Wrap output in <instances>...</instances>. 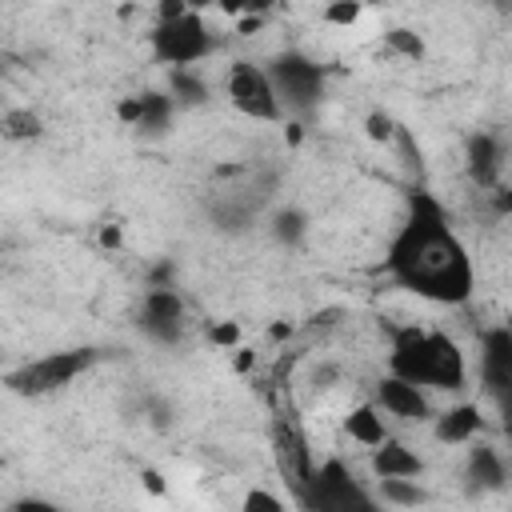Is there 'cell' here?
<instances>
[{"instance_id":"ffe728a7","label":"cell","mask_w":512,"mask_h":512,"mask_svg":"<svg viewBox=\"0 0 512 512\" xmlns=\"http://www.w3.org/2000/svg\"><path fill=\"white\" fill-rule=\"evenodd\" d=\"M268 232H272L276 244L296 248V244L308 236V216H304L296 204H280V208H272V216H268Z\"/></svg>"},{"instance_id":"8992f818","label":"cell","mask_w":512,"mask_h":512,"mask_svg":"<svg viewBox=\"0 0 512 512\" xmlns=\"http://www.w3.org/2000/svg\"><path fill=\"white\" fill-rule=\"evenodd\" d=\"M264 72H268V80H272V92H276V104H280L284 120H288V116H300V120H304V116H312V112L320 108L328 72H324V64H316L308 52L284 48V52H276V56L264 64Z\"/></svg>"},{"instance_id":"484cf974","label":"cell","mask_w":512,"mask_h":512,"mask_svg":"<svg viewBox=\"0 0 512 512\" xmlns=\"http://www.w3.org/2000/svg\"><path fill=\"white\" fill-rule=\"evenodd\" d=\"M204 340H208L212 348L232 352V348L240 344V324H236V320H212V324L204 328Z\"/></svg>"},{"instance_id":"d6a6232c","label":"cell","mask_w":512,"mask_h":512,"mask_svg":"<svg viewBox=\"0 0 512 512\" xmlns=\"http://www.w3.org/2000/svg\"><path fill=\"white\" fill-rule=\"evenodd\" d=\"M144 484H148V492H164V480L156 472H144Z\"/></svg>"},{"instance_id":"4dcf8cb0","label":"cell","mask_w":512,"mask_h":512,"mask_svg":"<svg viewBox=\"0 0 512 512\" xmlns=\"http://www.w3.org/2000/svg\"><path fill=\"white\" fill-rule=\"evenodd\" d=\"M260 24H264V20H260V16H244V20H240V24H236V32H244V36H248V32H256V28H260Z\"/></svg>"},{"instance_id":"ba28073f","label":"cell","mask_w":512,"mask_h":512,"mask_svg":"<svg viewBox=\"0 0 512 512\" xmlns=\"http://www.w3.org/2000/svg\"><path fill=\"white\" fill-rule=\"evenodd\" d=\"M224 96L248 120H260V124H280L284 120L264 64H256L248 56H240V60L228 64V72H224Z\"/></svg>"},{"instance_id":"ac0fdd59","label":"cell","mask_w":512,"mask_h":512,"mask_svg":"<svg viewBox=\"0 0 512 512\" xmlns=\"http://www.w3.org/2000/svg\"><path fill=\"white\" fill-rule=\"evenodd\" d=\"M172 116H176V100L160 88H148L140 92V120H136V132L144 136H164L172 128Z\"/></svg>"},{"instance_id":"e0dca14e","label":"cell","mask_w":512,"mask_h":512,"mask_svg":"<svg viewBox=\"0 0 512 512\" xmlns=\"http://www.w3.org/2000/svg\"><path fill=\"white\" fill-rule=\"evenodd\" d=\"M344 432H348L356 444H364V448H376V444H384V440L392 436L384 412H380L372 400L348 408V416H344Z\"/></svg>"},{"instance_id":"44dd1931","label":"cell","mask_w":512,"mask_h":512,"mask_svg":"<svg viewBox=\"0 0 512 512\" xmlns=\"http://www.w3.org/2000/svg\"><path fill=\"white\" fill-rule=\"evenodd\" d=\"M40 136H44L40 112H32V108H8V112H0V140L28 144V140H40Z\"/></svg>"},{"instance_id":"603a6c76","label":"cell","mask_w":512,"mask_h":512,"mask_svg":"<svg viewBox=\"0 0 512 512\" xmlns=\"http://www.w3.org/2000/svg\"><path fill=\"white\" fill-rule=\"evenodd\" d=\"M384 52L416 64V60H424V40H420V32H412V28H388V32H384Z\"/></svg>"},{"instance_id":"30bf717a","label":"cell","mask_w":512,"mask_h":512,"mask_svg":"<svg viewBox=\"0 0 512 512\" xmlns=\"http://www.w3.org/2000/svg\"><path fill=\"white\" fill-rule=\"evenodd\" d=\"M272 460H276L280 480H284L288 492L296 496V492L308 484L312 468H316L312 448H308V436H304V428H300L296 416H284V412H280V416L272 420Z\"/></svg>"},{"instance_id":"5b68a950","label":"cell","mask_w":512,"mask_h":512,"mask_svg":"<svg viewBox=\"0 0 512 512\" xmlns=\"http://www.w3.org/2000/svg\"><path fill=\"white\" fill-rule=\"evenodd\" d=\"M296 504L300 512H388L340 456H328L312 468L308 484L296 492Z\"/></svg>"},{"instance_id":"83f0119b","label":"cell","mask_w":512,"mask_h":512,"mask_svg":"<svg viewBox=\"0 0 512 512\" xmlns=\"http://www.w3.org/2000/svg\"><path fill=\"white\" fill-rule=\"evenodd\" d=\"M4 512H64L56 500H44V496H20L12 504H4Z\"/></svg>"},{"instance_id":"7a4b0ae2","label":"cell","mask_w":512,"mask_h":512,"mask_svg":"<svg viewBox=\"0 0 512 512\" xmlns=\"http://www.w3.org/2000/svg\"><path fill=\"white\" fill-rule=\"evenodd\" d=\"M388 332V376H400L424 392H464L468 356L464 348L424 324H384Z\"/></svg>"},{"instance_id":"7402d4cb","label":"cell","mask_w":512,"mask_h":512,"mask_svg":"<svg viewBox=\"0 0 512 512\" xmlns=\"http://www.w3.org/2000/svg\"><path fill=\"white\" fill-rule=\"evenodd\" d=\"M376 500L384 508H420L428 492L420 480H376Z\"/></svg>"},{"instance_id":"4316f807","label":"cell","mask_w":512,"mask_h":512,"mask_svg":"<svg viewBox=\"0 0 512 512\" xmlns=\"http://www.w3.org/2000/svg\"><path fill=\"white\" fill-rule=\"evenodd\" d=\"M360 12H364V8H360L356 0H336V4H328V8L320 12V20L332 24V28H352V24L360 20Z\"/></svg>"},{"instance_id":"6da1fadb","label":"cell","mask_w":512,"mask_h":512,"mask_svg":"<svg viewBox=\"0 0 512 512\" xmlns=\"http://www.w3.org/2000/svg\"><path fill=\"white\" fill-rule=\"evenodd\" d=\"M384 272L396 288L444 308H460L476 292L468 244L452 228L448 208L424 188H412L404 200V220L388 240Z\"/></svg>"},{"instance_id":"2e32d148","label":"cell","mask_w":512,"mask_h":512,"mask_svg":"<svg viewBox=\"0 0 512 512\" xmlns=\"http://www.w3.org/2000/svg\"><path fill=\"white\" fill-rule=\"evenodd\" d=\"M428 424H432V436L440 444H472L484 432V412L476 400H460V404L436 412Z\"/></svg>"},{"instance_id":"d4e9b609","label":"cell","mask_w":512,"mask_h":512,"mask_svg":"<svg viewBox=\"0 0 512 512\" xmlns=\"http://www.w3.org/2000/svg\"><path fill=\"white\" fill-rule=\"evenodd\" d=\"M396 128H400V124H396L384 108H372V112L364 116V132H368V140H376V144H392Z\"/></svg>"},{"instance_id":"cb8c5ba5","label":"cell","mask_w":512,"mask_h":512,"mask_svg":"<svg viewBox=\"0 0 512 512\" xmlns=\"http://www.w3.org/2000/svg\"><path fill=\"white\" fill-rule=\"evenodd\" d=\"M240 512H288V504L272 488H248L240 500Z\"/></svg>"},{"instance_id":"3957f363","label":"cell","mask_w":512,"mask_h":512,"mask_svg":"<svg viewBox=\"0 0 512 512\" xmlns=\"http://www.w3.org/2000/svg\"><path fill=\"white\" fill-rule=\"evenodd\" d=\"M148 44H152V56L168 64V72H176V68H196L200 60H208L220 48V32L204 20V12L172 0L156 8Z\"/></svg>"},{"instance_id":"9c48e42d","label":"cell","mask_w":512,"mask_h":512,"mask_svg":"<svg viewBox=\"0 0 512 512\" xmlns=\"http://www.w3.org/2000/svg\"><path fill=\"white\" fill-rule=\"evenodd\" d=\"M136 328L152 340V344H180L188 332V304L176 288H148L140 308H136Z\"/></svg>"},{"instance_id":"4fadbf2b","label":"cell","mask_w":512,"mask_h":512,"mask_svg":"<svg viewBox=\"0 0 512 512\" xmlns=\"http://www.w3.org/2000/svg\"><path fill=\"white\" fill-rule=\"evenodd\" d=\"M504 160H508V144L496 132H472L464 144V176L476 192H492L496 184H504Z\"/></svg>"},{"instance_id":"9a60e30c","label":"cell","mask_w":512,"mask_h":512,"mask_svg":"<svg viewBox=\"0 0 512 512\" xmlns=\"http://www.w3.org/2000/svg\"><path fill=\"white\" fill-rule=\"evenodd\" d=\"M368 452H372L368 468H372L376 480H420L424 476V456L416 448H408L404 440H396V436H388L384 444H376Z\"/></svg>"},{"instance_id":"d6986e66","label":"cell","mask_w":512,"mask_h":512,"mask_svg":"<svg viewBox=\"0 0 512 512\" xmlns=\"http://www.w3.org/2000/svg\"><path fill=\"white\" fill-rule=\"evenodd\" d=\"M172 100H176V108L184 104V108H204L208 100H212V88H208V80L196 72V68H176V72H168V88H164Z\"/></svg>"},{"instance_id":"f546056e","label":"cell","mask_w":512,"mask_h":512,"mask_svg":"<svg viewBox=\"0 0 512 512\" xmlns=\"http://www.w3.org/2000/svg\"><path fill=\"white\" fill-rule=\"evenodd\" d=\"M252 364H256V352L244 348V344H236V348H232V368H236V372H248Z\"/></svg>"},{"instance_id":"1f68e13d","label":"cell","mask_w":512,"mask_h":512,"mask_svg":"<svg viewBox=\"0 0 512 512\" xmlns=\"http://www.w3.org/2000/svg\"><path fill=\"white\" fill-rule=\"evenodd\" d=\"M100 240H104L108 248H116V244H120V228H104V232H100Z\"/></svg>"},{"instance_id":"52a82bcc","label":"cell","mask_w":512,"mask_h":512,"mask_svg":"<svg viewBox=\"0 0 512 512\" xmlns=\"http://www.w3.org/2000/svg\"><path fill=\"white\" fill-rule=\"evenodd\" d=\"M100 364V348H60V352H44L36 360H24L20 368L4 372V388L16 392V396H52V392H64L68 384H76L88 368Z\"/></svg>"},{"instance_id":"277c9868","label":"cell","mask_w":512,"mask_h":512,"mask_svg":"<svg viewBox=\"0 0 512 512\" xmlns=\"http://www.w3.org/2000/svg\"><path fill=\"white\" fill-rule=\"evenodd\" d=\"M276 188H280V172H272V168L248 172V176H240V180H232L224 188H212L208 200H204V212H208L212 228H220L228 236H240L264 216V208L272 204Z\"/></svg>"},{"instance_id":"8fae6325","label":"cell","mask_w":512,"mask_h":512,"mask_svg":"<svg viewBox=\"0 0 512 512\" xmlns=\"http://www.w3.org/2000/svg\"><path fill=\"white\" fill-rule=\"evenodd\" d=\"M480 384L488 400H496V408L508 412V396H512V328L508 324H488L480 332Z\"/></svg>"},{"instance_id":"5bb4252c","label":"cell","mask_w":512,"mask_h":512,"mask_svg":"<svg viewBox=\"0 0 512 512\" xmlns=\"http://www.w3.org/2000/svg\"><path fill=\"white\" fill-rule=\"evenodd\" d=\"M464 488L472 496H488V492H504L508 488V460H504V452L496 444H488V440H472L468 444Z\"/></svg>"},{"instance_id":"7c38bea8","label":"cell","mask_w":512,"mask_h":512,"mask_svg":"<svg viewBox=\"0 0 512 512\" xmlns=\"http://www.w3.org/2000/svg\"><path fill=\"white\" fill-rule=\"evenodd\" d=\"M372 404H376L384 416L400 420V424H428V420L436 416L432 396H428L424 388L400 380V376H380V380L372 384Z\"/></svg>"},{"instance_id":"f1b7e54d","label":"cell","mask_w":512,"mask_h":512,"mask_svg":"<svg viewBox=\"0 0 512 512\" xmlns=\"http://www.w3.org/2000/svg\"><path fill=\"white\" fill-rule=\"evenodd\" d=\"M116 116H120V124L136 128V120H140V92H136V96H124V100L116 104Z\"/></svg>"},{"instance_id":"836d02e7","label":"cell","mask_w":512,"mask_h":512,"mask_svg":"<svg viewBox=\"0 0 512 512\" xmlns=\"http://www.w3.org/2000/svg\"><path fill=\"white\" fill-rule=\"evenodd\" d=\"M268 336H272V340H284V336H292V324H272Z\"/></svg>"}]
</instances>
